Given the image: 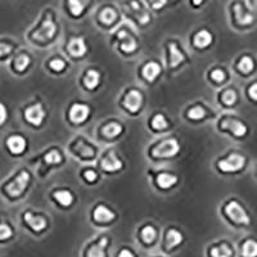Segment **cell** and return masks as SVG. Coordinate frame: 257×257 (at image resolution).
I'll return each mask as SVG.
<instances>
[{"instance_id":"74e56055","label":"cell","mask_w":257,"mask_h":257,"mask_svg":"<svg viewBox=\"0 0 257 257\" xmlns=\"http://www.w3.org/2000/svg\"><path fill=\"white\" fill-rule=\"evenodd\" d=\"M28 64H30V58L27 56L18 57V59L16 60V67L20 71H23L25 68H27Z\"/></svg>"},{"instance_id":"e0dca14e","label":"cell","mask_w":257,"mask_h":257,"mask_svg":"<svg viewBox=\"0 0 257 257\" xmlns=\"http://www.w3.org/2000/svg\"><path fill=\"white\" fill-rule=\"evenodd\" d=\"M130 8L135 12V14L138 16V20H139L140 23L144 25V23H147V22L149 21V14L147 13V11H145L144 8L141 7L140 1H138V0L130 1Z\"/></svg>"},{"instance_id":"f546056e","label":"cell","mask_w":257,"mask_h":257,"mask_svg":"<svg viewBox=\"0 0 257 257\" xmlns=\"http://www.w3.org/2000/svg\"><path fill=\"white\" fill-rule=\"evenodd\" d=\"M211 255L214 257H230L232 256V250L226 244H222L220 247L212 248Z\"/></svg>"},{"instance_id":"8992f818","label":"cell","mask_w":257,"mask_h":257,"mask_svg":"<svg viewBox=\"0 0 257 257\" xmlns=\"http://www.w3.org/2000/svg\"><path fill=\"white\" fill-rule=\"evenodd\" d=\"M26 119H27L28 122H31L32 125H35V126H39L41 125L42 120H44V117H45V112H44V109H42L41 104H34L30 108L26 109Z\"/></svg>"},{"instance_id":"d590c367","label":"cell","mask_w":257,"mask_h":257,"mask_svg":"<svg viewBox=\"0 0 257 257\" xmlns=\"http://www.w3.org/2000/svg\"><path fill=\"white\" fill-rule=\"evenodd\" d=\"M45 161L48 163H59L62 161V157L57 151H52L45 156Z\"/></svg>"},{"instance_id":"ffe728a7","label":"cell","mask_w":257,"mask_h":257,"mask_svg":"<svg viewBox=\"0 0 257 257\" xmlns=\"http://www.w3.org/2000/svg\"><path fill=\"white\" fill-rule=\"evenodd\" d=\"M117 13L112 8H104L100 14H99V20L104 23V25H112L113 22L116 21Z\"/></svg>"},{"instance_id":"277c9868","label":"cell","mask_w":257,"mask_h":257,"mask_svg":"<svg viewBox=\"0 0 257 257\" xmlns=\"http://www.w3.org/2000/svg\"><path fill=\"white\" fill-rule=\"evenodd\" d=\"M28 180H30V175H28L27 171H22V173L16 178V180L12 181V183L7 187L8 193L11 194L12 197H17V196H20V194L25 190Z\"/></svg>"},{"instance_id":"7dc6e473","label":"cell","mask_w":257,"mask_h":257,"mask_svg":"<svg viewBox=\"0 0 257 257\" xmlns=\"http://www.w3.org/2000/svg\"><path fill=\"white\" fill-rule=\"evenodd\" d=\"M119 257H134V256H133V254H131L130 251L123 250V251H121V254Z\"/></svg>"},{"instance_id":"30bf717a","label":"cell","mask_w":257,"mask_h":257,"mask_svg":"<svg viewBox=\"0 0 257 257\" xmlns=\"http://www.w3.org/2000/svg\"><path fill=\"white\" fill-rule=\"evenodd\" d=\"M102 167L106 171H117L122 167V162L117 158L115 152H111L106 158L102 161Z\"/></svg>"},{"instance_id":"7c38bea8","label":"cell","mask_w":257,"mask_h":257,"mask_svg":"<svg viewBox=\"0 0 257 257\" xmlns=\"http://www.w3.org/2000/svg\"><path fill=\"white\" fill-rule=\"evenodd\" d=\"M25 220L28 225L31 226L32 229L35 232H41L42 229H45L46 221L44 217H40V216L32 215L31 212H27L25 215Z\"/></svg>"},{"instance_id":"3957f363","label":"cell","mask_w":257,"mask_h":257,"mask_svg":"<svg viewBox=\"0 0 257 257\" xmlns=\"http://www.w3.org/2000/svg\"><path fill=\"white\" fill-rule=\"evenodd\" d=\"M244 157L238 155V153H233L228 158L222 159L218 162V169H221L225 173H230V171H238L244 166Z\"/></svg>"},{"instance_id":"484cf974","label":"cell","mask_w":257,"mask_h":257,"mask_svg":"<svg viewBox=\"0 0 257 257\" xmlns=\"http://www.w3.org/2000/svg\"><path fill=\"white\" fill-rule=\"evenodd\" d=\"M181 240H183V236L178 230L173 229L167 233V246H169V248L178 246Z\"/></svg>"},{"instance_id":"83f0119b","label":"cell","mask_w":257,"mask_h":257,"mask_svg":"<svg viewBox=\"0 0 257 257\" xmlns=\"http://www.w3.org/2000/svg\"><path fill=\"white\" fill-rule=\"evenodd\" d=\"M68 8H70L71 13L76 16V17H79L84 12L85 5L81 0H68Z\"/></svg>"},{"instance_id":"b9f144b4","label":"cell","mask_w":257,"mask_h":257,"mask_svg":"<svg viewBox=\"0 0 257 257\" xmlns=\"http://www.w3.org/2000/svg\"><path fill=\"white\" fill-rule=\"evenodd\" d=\"M148 1L151 3L153 9H161V8L165 7L166 3H167V0H148Z\"/></svg>"},{"instance_id":"d6986e66","label":"cell","mask_w":257,"mask_h":257,"mask_svg":"<svg viewBox=\"0 0 257 257\" xmlns=\"http://www.w3.org/2000/svg\"><path fill=\"white\" fill-rule=\"evenodd\" d=\"M212 41V36L211 34L206 30H202L194 36V45L198 46V48H206L211 44Z\"/></svg>"},{"instance_id":"ee69618b","label":"cell","mask_w":257,"mask_h":257,"mask_svg":"<svg viewBox=\"0 0 257 257\" xmlns=\"http://www.w3.org/2000/svg\"><path fill=\"white\" fill-rule=\"evenodd\" d=\"M7 119V111H5V107L0 103V125L5 121Z\"/></svg>"},{"instance_id":"4fadbf2b","label":"cell","mask_w":257,"mask_h":257,"mask_svg":"<svg viewBox=\"0 0 257 257\" xmlns=\"http://www.w3.org/2000/svg\"><path fill=\"white\" fill-rule=\"evenodd\" d=\"M119 39L122 40L121 48H122L123 52L131 53V52H134V50L137 49V41H135L134 38H131L126 31H121L120 34H119Z\"/></svg>"},{"instance_id":"ac0fdd59","label":"cell","mask_w":257,"mask_h":257,"mask_svg":"<svg viewBox=\"0 0 257 257\" xmlns=\"http://www.w3.org/2000/svg\"><path fill=\"white\" fill-rule=\"evenodd\" d=\"M161 72V67L156 62H151V63L145 64L143 68V76H144L148 81H153Z\"/></svg>"},{"instance_id":"44dd1931","label":"cell","mask_w":257,"mask_h":257,"mask_svg":"<svg viewBox=\"0 0 257 257\" xmlns=\"http://www.w3.org/2000/svg\"><path fill=\"white\" fill-rule=\"evenodd\" d=\"M157 181H158V185L161 188H163V189H167V188L173 187V185H175L176 181H178V178L174 175H170V174H161V175L158 176V179H157Z\"/></svg>"},{"instance_id":"ba28073f","label":"cell","mask_w":257,"mask_h":257,"mask_svg":"<svg viewBox=\"0 0 257 257\" xmlns=\"http://www.w3.org/2000/svg\"><path fill=\"white\" fill-rule=\"evenodd\" d=\"M123 104L127 109H130L133 112L138 111L141 106V94L137 90H131L129 94L126 95V98L123 100Z\"/></svg>"},{"instance_id":"f6af8a7d","label":"cell","mask_w":257,"mask_h":257,"mask_svg":"<svg viewBox=\"0 0 257 257\" xmlns=\"http://www.w3.org/2000/svg\"><path fill=\"white\" fill-rule=\"evenodd\" d=\"M248 94H250L251 98H254L257 100V84H255V85H252V86H251L250 90H248Z\"/></svg>"},{"instance_id":"ab89813d","label":"cell","mask_w":257,"mask_h":257,"mask_svg":"<svg viewBox=\"0 0 257 257\" xmlns=\"http://www.w3.org/2000/svg\"><path fill=\"white\" fill-rule=\"evenodd\" d=\"M50 67L54 71H62L64 68V62L62 59H54L50 62Z\"/></svg>"},{"instance_id":"f35d334b","label":"cell","mask_w":257,"mask_h":257,"mask_svg":"<svg viewBox=\"0 0 257 257\" xmlns=\"http://www.w3.org/2000/svg\"><path fill=\"white\" fill-rule=\"evenodd\" d=\"M79 149H80V152H81V155L84 156V157H93V155H94L93 149L90 148V147H86V145H84L82 143L79 145Z\"/></svg>"},{"instance_id":"836d02e7","label":"cell","mask_w":257,"mask_h":257,"mask_svg":"<svg viewBox=\"0 0 257 257\" xmlns=\"http://www.w3.org/2000/svg\"><path fill=\"white\" fill-rule=\"evenodd\" d=\"M204 115H206V112H204V109L202 107H194L188 113V116L190 119H193V120H199V119L204 117Z\"/></svg>"},{"instance_id":"8d00e7d4","label":"cell","mask_w":257,"mask_h":257,"mask_svg":"<svg viewBox=\"0 0 257 257\" xmlns=\"http://www.w3.org/2000/svg\"><path fill=\"white\" fill-rule=\"evenodd\" d=\"M13 232L7 224H0V240L8 239V238H11Z\"/></svg>"},{"instance_id":"5b68a950","label":"cell","mask_w":257,"mask_h":257,"mask_svg":"<svg viewBox=\"0 0 257 257\" xmlns=\"http://www.w3.org/2000/svg\"><path fill=\"white\" fill-rule=\"evenodd\" d=\"M56 25H54L53 22V18H52V16H46V18L44 20V22H42L41 27L38 30V31L34 34V36H35L36 39L39 40H48V39H52L54 36V34H56Z\"/></svg>"},{"instance_id":"9c48e42d","label":"cell","mask_w":257,"mask_h":257,"mask_svg":"<svg viewBox=\"0 0 257 257\" xmlns=\"http://www.w3.org/2000/svg\"><path fill=\"white\" fill-rule=\"evenodd\" d=\"M7 144L8 148L11 149L13 153H16V155L22 153L26 148V140L22 137H20V135H13V137L9 138L7 140Z\"/></svg>"},{"instance_id":"7bdbcfd3","label":"cell","mask_w":257,"mask_h":257,"mask_svg":"<svg viewBox=\"0 0 257 257\" xmlns=\"http://www.w3.org/2000/svg\"><path fill=\"white\" fill-rule=\"evenodd\" d=\"M11 50L12 48L9 45H7V44H0V57L11 53Z\"/></svg>"},{"instance_id":"c3c4849f","label":"cell","mask_w":257,"mask_h":257,"mask_svg":"<svg viewBox=\"0 0 257 257\" xmlns=\"http://www.w3.org/2000/svg\"><path fill=\"white\" fill-rule=\"evenodd\" d=\"M192 1H193L194 5H199V4H202V1H203V0H192Z\"/></svg>"},{"instance_id":"cb8c5ba5","label":"cell","mask_w":257,"mask_h":257,"mask_svg":"<svg viewBox=\"0 0 257 257\" xmlns=\"http://www.w3.org/2000/svg\"><path fill=\"white\" fill-rule=\"evenodd\" d=\"M121 131H122L121 125L112 122V123H108L107 126H104V129H103V134H104V137L107 138H115L120 134Z\"/></svg>"},{"instance_id":"4dcf8cb0","label":"cell","mask_w":257,"mask_h":257,"mask_svg":"<svg viewBox=\"0 0 257 257\" xmlns=\"http://www.w3.org/2000/svg\"><path fill=\"white\" fill-rule=\"evenodd\" d=\"M152 126L155 127L156 130H163L167 127V121L162 115H156L152 120Z\"/></svg>"},{"instance_id":"7a4b0ae2","label":"cell","mask_w":257,"mask_h":257,"mask_svg":"<svg viewBox=\"0 0 257 257\" xmlns=\"http://www.w3.org/2000/svg\"><path fill=\"white\" fill-rule=\"evenodd\" d=\"M225 212L233 221L238 222V224H244V225L250 224V217L243 210V207L237 202H230V203L226 204Z\"/></svg>"},{"instance_id":"7402d4cb","label":"cell","mask_w":257,"mask_h":257,"mask_svg":"<svg viewBox=\"0 0 257 257\" xmlns=\"http://www.w3.org/2000/svg\"><path fill=\"white\" fill-rule=\"evenodd\" d=\"M106 246H107V238H103L97 246L90 248V251H89V257H104L106 256V252H104Z\"/></svg>"},{"instance_id":"bcb514c9","label":"cell","mask_w":257,"mask_h":257,"mask_svg":"<svg viewBox=\"0 0 257 257\" xmlns=\"http://www.w3.org/2000/svg\"><path fill=\"white\" fill-rule=\"evenodd\" d=\"M85 178L88 179V181H94V180L97 179V174H95L94 171H86V173H85Z\"/></svg>"},{"instance_id":"60d3db41","label":"cell","mask_w":257,"mask_h":257,"mask_svg":"<svg viewBox=\"0 0 257 257\" xmlns=\"http://www.w3.org/2000/svg\"><path fill=\"white\" fill-rule=\"evenodd\" d=\"M212 79L217 82H222L225 80V75H224L221 70H215L212 72Z\"/></svg>"},{"instance_id":"6da1fadb","label":"cell","mask_w":257,"mask_h":257,"mask_svg":"<svg viewBox=\"0 0 257 257\" xmlns=\"http://www.w3.org/2000/svg\"><path fill=\"white\" fill-rule=\"evenodd\" d=\"M180 145L175 139H167L153 149V156L157 158H169L178 155Z\"/></svg>"},{"instance_id":"52a82bcc","label":"cell","mask_w":257,"mask_h":257,"mask_svg":"<svg viewBox=\"0 0 257 257\" xmlns=\"http://www.w3.org/2000/svg\"><path fill=\"white\" fill-rule=\"evenodd\" d=\"M88 115L89 107L85 106V104H74V106L71 107L70 119L74 121V122H82V121H85V119L88 117Z\"/></svg>"},{"instance_id":"d6a6232c","label":"cell","mask_w":257,"mask_h":257,"mask_svg":"<svg viewBox=\"0 0 257 257\" xmlns=\"http://www.w3.org/2000/svg\"><path fill=\"white\" fill-rule=\"evenodd\" d=\"M238 67H239L240 71H243L247 74V72H250L254 68V62H252L250 57H244V58H242L239 64H238Z\"/></svg>"},{"instance_id":"2e32d148","label":"cell","mask_w":257,"mask_h":257,"mask_svg":"<svg viewBox=\"0 0 257 257\" xmlns=\"http://www.w3.org/2000/svg\"><path fill=\"white\" fill-rule=\"evenodd\" d=\"M234 13H236V18L239 25H250L251 22L254 21L252 14L248 13L247 11H244L239 4H237L236 7H234Z\"/></svg>"},{"instance_id":"5bb4252c","label":"cell","mask_w":257,"mask_h":257,"mask_svg":"<svg viewBox=\"0 0 257 257\" xmlns=\"http://www.w3.org/2000/svg\"><path fill=\"white\" fill-rule=\"evenodd\" d=\"M94 218L99 222H108L115 218V214L106 206H98L94 211Z\"/></svg>"},{"instance_id":"e575fe53","label":"cell","mask_w":257,"mask_h":257,"mask_svg":"<svg viewBox=\"0 0 257 257\" xmlns=\"http://www.w3.org/2000/svg\"><path fill=\"white\" fill-rule=\"evenodd\" d=\"M222 100H224V103L225 104H228V106H232V104H234L237 100V94L236 92H233V90H228V92L224 93V95H222Z\"/></svg>"},{"instance_id":"1f68e13d","label":"cell","mask_w":257,"mask_h":257,"mask_svg":"<svg viewBox=\"0 0 257 257\" xmlns=\"http://www.w3.org/2000/svg\"><path fill=\"white\" fill-rule=\"evenodd\" d=\"M141 237H143V239L147 242V243H151L153 242L156 238V230L152 228V226H145L143 232H141Z\"/></svg>"},{"instance_id":"d4e9b609","label":"cell","mask_w":257,"mask_h":257,"mask_svg":"<svg viewBox=\"0 0 257 257\" xmlns=\"http://www.w3.org/2000/svg\"><path fill=\"white\" fill-rule=\"evenodd\" d=\"M242 254L244 257H256L257 256V242L255 240H247L243 244Z\"/></svg>"},{"instance_id":"9a60e30c","label":"cell","mask_w":257,"mask_h":257,"mask_svg":"<svg viewBox=\"0 0 257 257\" xmlns=\"http://www.w3.org/2000/svg\"><path fill=\"white\" fill-rule=\"evenodd\" d=\"M222 127L232 130L237 137H243L247 133V127L238 120H226L225 122L222 123Z\"/></svg>"},{"instance_id":"681fc988","label":"cell","mask_w":257,"mask_h":257,"mask_svg":"<svg viewBox=\"0 0 257 257\" xmlns=\"http://www.w3.org/2000/svg\"><path fill=\"white\" fill-rule=\"evenodd\" d=\"M255 1V5H256V8H257V0H254Z\"/></svg>"},{"instance_id":"f1b7e54d","label":"cell","mask_w":257,"mask_h":257,"mask_svg":"<svg viewBox=\"0 0 257 257\" xmlns=\"http://www.w3.org/2000/svg\"><path fill=\"white\" fill-rule=\"evenodd\" d=\"M170 52H171V57H170V59H171V66H173V67H176L180 62H183L184 56L180 53L179 50H178L175 44H170Z\"/></svg>"},{"instance_id":"4316f807","label":"cell","mask_w":257,"mask_h":257,"mask_svg":"<svg viewBox=\"0 0 257 257\" xmlns=\"http://www.w3.org/2000/svg\"><path fill=\"white\" fill-rule=\"evenodd\" d=\"M54 197L58 199V202H59L60 204H63V206H70V204L72 203V201H74L72 194H71L70 192H67V190H59V192H57V193L54 194Z\"/></svg>"},{"instance_id":"603a6c76","label":"cell","mask_w":257,"mask_h":257,"mask_svg":"<svg viewBox=\"0 0 257 257\" xmlns=\"http://www.w3.org/2000/svg\"><path fill=\"white\" fill-rule=\"evenodd\" d=\"M99 79H100V76H99V74L97 71H89L88 74H86V76H85V86L88 89H94L95 86L99 84Z\"/></svg>"},{"instance_id":"8fae6325","label":"cell","mask_w":257,"mask_h":257,"mask_svg":"<svg viewBox=\"0 0 257 257\" xmlns=\"http://www.w3.org/2000/svg\"><path fill=\"white\" fill-rule=\"evenodd\" d=\"M68 50L70 53L75 57H82L86 53V45H85L84 39L78 38V39H72L68 44Z\"/></svg>"}]
</instances>
